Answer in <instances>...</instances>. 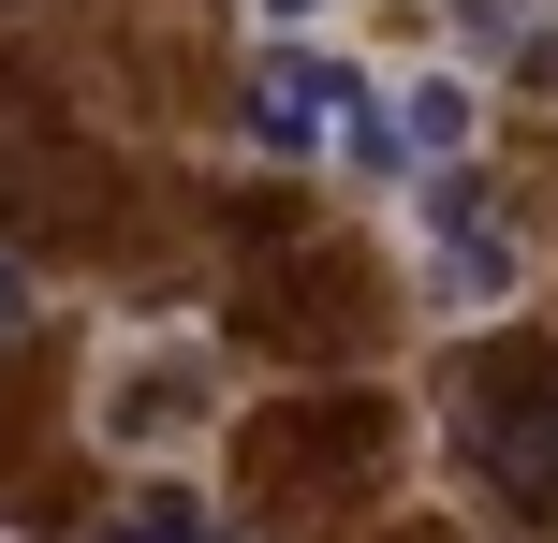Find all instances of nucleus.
Returning <instances> with one entry per match:
<instances>
[{
	"mask_svg": "<svg viewBox=\"0 0 558 543\" xmlns=\"http://www.w3.org/2000/svg\"><path fill=\"white\" fill-rule=\"evenodd\" d=\"M265 15H308V0H265Z\"/></svg>",
	"mask_w": 558,
	"mask_h": 543,
	"instance_id": "nucleus-9",
	"label": "nucleus"
},
{
	"mask_svg": "<svg viewBox=\"0 0 558 543\" xmlns=\"http://www.w3.org/2000/svg\"><path fill=\"white\" fill-rule=\"evenodd\" d=\"M104 543H235V529L206 515V499H177V485H147V499H118V515H104Z\"/></svg>",
	"mask_w": 558,
	"mask_h": 543,
	"instance_id": "nucleus-6",
	"label": "nucleus"
},
{
	"mask_svg": "<svg viewBox=\"0 0 558 543\" xmlns=\"http://www.w3.org/2000/svg\"><path fill=\"white\" fill-rule=\"evenodd\" d=\"M456 147H471V88H456V74L397 88V162H456Z\"/></svg>",
	"mask_w": 558,
	"mask_h": 543,
	"instance_id": "nucleus-5",
	"label": "nucleus"
},
{
	"mask_svg": "<svg viewBox=\"0 0 558 543\" xmlns=\"http://www.w3.org/2000/svg\"><path fill=\"white\" fill-rule=\"evenodd\" d=\"M397 543H441V529H397Z\"/></svg>",
	"mask_w": 558,
	"mask_h": 543,
	"instance_id": "nucleus-10",
	"label": "nucleus"
},
{
	"mask_svg": "<svg viewBox=\"0 0 558 543\" xmlns=\"http://www.w3.org/2000/svg\"><path fill=\"white\" fill-rule=\"evenodd\" d=\"M162 411H192V368H133V382H118V427H133V441L162 427Z\"/></svg>",
	"mask_w": 558,
	"mask_h": 543,
	"instance_id": "nucleus-7",
	"label": "nucleus"
},
{
	"mask_svg": "<svg viewBox=\"0 0 558 543\" xmlns=\"http://www.w3.org/2000/svg\"><path fill=\"white\" fill-rule=\"evenodd\" d=\"M426 264H441L456 294H514V221H500V206H485L456 162L426 176Z\"/></svg>",
	"mask_w": 558,
	"mask_h": 543,
	"instance_id": "nucleus-4",
	"label": "nucleus"
},
{
	"mask_svg": "<svg viewBox=\"0 0 558 543\" xmlns=\"http://www.w3.org/2000/svg\"><path fill=\"white\" fill-rule=\"evenodd\" d=\"M15 323H29V280H15V250H0V338H15Z\"/></svg>",
	"mask_w": 558,
	"mask_h": 543,
	"instance_id": "nucleus-8",
	"label": "nucleus"
},
{
	"mask_svg": "<svg viewBox=\"0 0 558 543\" xmlns=\"http://www.w3.org/2000/svg\"><path fill=\"white\" fill-rule=\"evenodd\" d=\"M456 397H471V456H485V485H500L514 515L558 529V353H544V338H485L471 368H456Z\"/></svg>",
	"mask_w": 558,
	"mask_h": 543,
	"instance_id": "nucleus-2",
	"label": "nucleus"
},
{
	"mask_svg": "<svg viewBox=\"0 0 558 543\" xmlns=\"http://www.w3.org/2000/svg\"><path fill=\"white\" fill-rule=\"evenodd\" d=\"M251 133L279 162H367L397 176V103H367V74L338 45H265L251 59Z\"/></svg>",
	"mask_w": 558,
	"mask_h": 543,
	"instance_id": "nucleus-1",
	"label": "nucleus"
},
{
	"mask_svg": "<svg viewBox=\"0 0 558 543\" xmlns=\"http://www.w3.org/2000/svg\"><path fill=\"white\" fill-rule=\"evenodd\" d=\"M367 470H383V411H265L251 427V485L279 499V515H308V499H353Z\"/></svg>",
	"mask_w": 558,
	"mask_h": 543,
	"instance_id": "nucleus-3",
	"label": "nucleus"
}]
</instances>
